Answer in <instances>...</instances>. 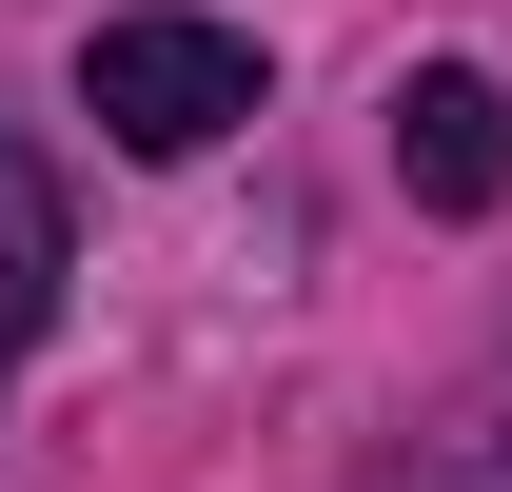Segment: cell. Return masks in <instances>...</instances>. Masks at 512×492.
<instances>
[{
    "instance_id": "1",
    "label": "cell",
    "mask_w": 512,
    "mask_h": 492,
    "mask_svg": "<svg viewBox=\"0 0 512 492\" xmlns=\"http://www.w3.org/2000/svg\"><path fill=\"white\" fill-rule=\"evenodd\" d=\"M79 119L119 138V158H217L256 119V40L237 20H99L79 40Z\"/></svg>"
},
{
    "instance_id": "2",
    "label": "cell",
    "mask_w": 512,
    "mask_h": 492,
    "mask_svg": "<svg viewBox=\"0 0 512 492\" xmlns=\"http://www.w3.org/2000/svg\"><path fill=\"white\" fill-rule=\"evenodd\" d=\"M394 178L434 197V217H493V197H512V99L473 60H414V79H394Z\"/></svg>"
},
{
    "instance_id": "3",
    "label": "cell",
    "mask_w": 512,
    "mask_h": 492,
    "mask_svg": "<svg viewBox=\"0 0 512 492\" xmlns=\"http://www.w3.org/2000/svg\"><path fill=\"white\" fill-rule=\"evenodd\" d=\"M60 276H79V237H60V178H40V158L0 138V374L60 335Z\"/></svg>"
},
{
    "instance_id": "4",
    "label": "cell",
    "mask_w": 512,
    "mask_h": 492,
    "mask_svg": "<svg viewBox=\"0 0 512 492\" xmlns=\"http://www.w3.org/2000/svg\"><path fill=\"white\" fill-rule=\"evenodd\" d=\"M375 492H512V355L493 374H473V394H453V414L434 433H414V453H394V473Z\"/></svg>"
}]
</instances>
